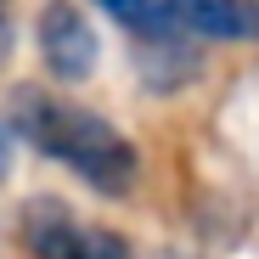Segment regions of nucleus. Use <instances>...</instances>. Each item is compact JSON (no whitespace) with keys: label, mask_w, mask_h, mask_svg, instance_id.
I'll return each mask as SVG.
<instances>
[{"label":"nucleus","mask_w":259,"mask_h":259,"mask_svg":"<svg viewBox=\"0 0 259 259\" xmlns=\"http://www.w3.org/2000/svg\"><path fill=\"white\" fill-rule=\"evenodd\" d=\"M6 130L34 147L39 158L62 163L73 181H84L96 197H130L141 181V152L124 130L73 102L68 91H51V84H17L12 91V107H6Z\"/></svg>","instance_id":"1"},{"label":"nucleus","mask_w":259,"mask_h":259,"mask_svg":"<svg viewBox=\"0 0 259 259\" xmlns=\"http://www.w3.org/2000/svg\"><path fill=\"white\" fill-rule=\"evenodd\" d=\"M17 242L28 259H136V242L124 231L84 220L57 197H28L17 214Z\"/></svg>","instance_id":"2"},{"label":"nucleus","mask_w":259,"mask_h":259,"mask_svg":"<svg viewBox=\"0 0 259 259\" xmlns=\"http://www.w3.org/2000/svg\"><path fill=\"white\" fill-rule=\"evenodd\" d=\"M39 62H46V73L57 84H79V79L96 73L102 39H96L91 17H84L73 0H51V6L39 12Z\"/></svg>","instance_id":"3"},{"label":"nucleus","mask_w":259,"mask_h":259,"mask_svg":"<svg viewBox=\"0 0 259 259\" xmlns=\"http://www.w3.org/2000/svg\"><path fill=\"white\" fill-rule=\"evenodd\" d=\"M163 23L192 46H259V0H163Z\"/></svg>","instance_id":"4"},{"label":"nucleus","mask_w":259,"mask_h":259,"mask_svg":"<svg viewBox=\"0 0 259 259\" xmlns=\"http://www.w3.org/2000/svg\"><path fill=\"white\" fill-rule=\"evenodd\" d=\"M96 12H107L118 28H130L136 39H169V23H163V0H91Z\"/></svg>","instance_id":"5"},{"label":"nucleus","mask_w":259,"mask_h":259,"mask_svg":"<svg viewBox=\"0 0 259 259\" xmlns=\"http://www.w3.org/2000/svg\"><path fill=\"white\" fill-rule=\"evenodd\" d=\"M6 51H12V6L0 0V62H6Z\"/></svg>","instance_id":"6"},{"label":"nucleus","mask_w":259,"mask_h":259,"mask_svg":"<svg viewBox=\"0 0 259 259\" xmlns=\"http://www.w3.org/2000/svg\"><path fill=\"white\" fill-rule=\"evenodd\" d=\"M6 163H12V130L0 124V175H6Z\"/></svg>","instance_id":"7"}]
</instances>
